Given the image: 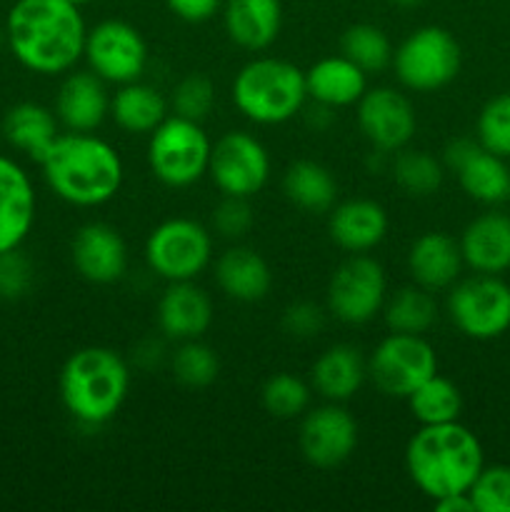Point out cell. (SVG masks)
Wrapping results in <instances>:
<instances>
[{
	"label": "cell",
	"instance_id": "6da1fadb",
	"mask_svg": "<svg viewBox=\"0 0 510 512\" xmlns=\"http://www.w3.org/2000/svg\"><path fill=\"white\" fill-rule=\"evenodd\" d=\"M85 20L70 0H15L5 18V43L23 68L63 75L85 50Z\"/></svg>",
	"mask_w": 510,
	"mask_h": 512
},
{
	"label": "cell",
	"instance_id": "7a4b0ae2",
	"mask_svg": "<svg viewBox=\"0 0 510 512\" xmlns=\"http://www.w3.org/2000/svg\"><path fill=\"white\" fill-rule=\"evenodd\" d=\"M48 188L75 208H98L120 193L125 170L118 150L93 133H60L40 158Z\"/></svg>",
	"mask_w": 510,
	"mask_h": 512
},
{
	"label": "cell",
	"instance_id": "3957f363",
	"mask_svg": "<svg viewBox=\"0 0 510 512\" xmlns=\"http://www.w3.org/2000/svg\"><path fill=\"white\" fill-rule=\"evenodd\" d=\"M405 468L415 488L433 500L468 493L485 468L483 445L458 420L420 425L405 448Z\"/></svg>",
	"mask_w": 510,
	"mask_h": 512
},
{
	"label": "cell",
	"instance_id": "277c9868",
	"mask_svg": "<svg viewBox=\"0 0 510 512\" xmlns=\"http://www.w3.org/2000/svg\"><path fill=\"white\" fill-rule=\"evenodd\" d=\"M58 385L70 418L98 428L123 408L130 390V368L115 350L90 345L65 360Z\"/></svg>",
	"mask_w": 510,
	"mask_h": 512
},
{
	"label": "cell",
	"instance_id": "5b68a950",
	"mask_svg": "<svg viewBox=\"0 0 510 512\" xmlns=\"http://www.w3.org/2000/svg\"><path fill=\"white\" fill-rule=\"evenodd\" d=\"M308 100L305 73L280 58H255L233 80V103L255 125H283Z\"/></svg>",
	"mask_w": 510,
	"mask_h": 512
},
{
	"label": "cell",
	"instance_id": "8992f818",
	"mask_svg": "<svg viewBox=\"0 0 510 512\" xmlns=\"http://www.w3.org/2000/svg\"><path fill=\"white\" fill-rule=\"evenodd\" d=\"M213 143L200 123L170 115L150 133L148 165L155 178L168 188H190L210 165Z\"/></svg>",
	"mask_w": 510,
	"mask_h": 512
},
{
	"label": "cell",
	"instance_id": "52a82bcc",
	"mask_svg": "<svg viewBox=\"0 0 510 512\" xmlns=\"http://www.w3.org/2000/svg\"><path fill=\"white\" fill-rule=\"evenodd\" d=\"M463 53L450 30L425 25L413 30L393 53V68L400 83L415 93H433L453 83L460 73Z\"/></svg>",
	"mask_w": 510,
	"mask_h": 512
},
{
	"label": "cell",
	"instance_id": "ba28073f",
	"mask_svg": "<svg viewBox=\"0 0 510 512\" xmlns=\"http://www.w3.org/2000/svg\"><path fill=\"white\" fill-rule=\"evenodd\" d=\"M213 258V235L190 218L163 220L145 240V263L168 283L195 280Z\"/></svg>",
	"mask_w": 510,
	"mask_h": 512
},
{
	"label": "cell",
	"instance_id": "9c48e42d",
	"mask_svg": "<svg viewBox=\"0 0 510 512\" xmlns=\"http://www.w3.org/2000/svg\"><path fill=\"white\" fill-rule=\"evenodd\" d=\"M448 313L455 328L468 338H500L510 328V285L485 273L460 280L448 295Z\"/></svg>",
	"mask_w": 510,
	"mask_h": 512
},
{
	"label": "cell",
	"instance_id": "30bf717a",
	"mask_svg": "<svg viewBox=\"0 0 510 512\" xmlns=\"http://www.w3.org/2000/svg\"><path fill=\"white\" fill-rule=\"evenodd\" d=\"M438 373V355L423 335L390 333L368 360V375L380 393L408 398L423 380Z\"/></svg>",
	"mask_w": 510,
	"mask_h": 512
},
{
	"label": "cell",
	"instance_id": "8fae6325",
	"mask_svg": "<svg viewBox=\"0 0 510 512\" xmlns=\"http://www.w3.org/2000/svg\"><path fill=\"white\" fill-rule=\"evenodd\" d=\"M388 280L383 265L368 253L350 255L328 283V310L345 325H365L383 313Z\"/></svg>",
	"mask_w": 510,
	"mask_h": 512
},
{
	"label": "cell",
	"instance_id": "7c38bea8",
	"mask_svg": "<svg viewBox=\"0 0 510 512\" xmlns=\"http://www.w3.org/2000/svg\"><path fill=\"white\" fill-rule=\"evenodd\" d=\"M208 175L223 195L253 198L270 178V155L255 135L230 130L213 145Z\"/></svg>",
	"mask_w": 510,
	"mask_h": 512
},
{
	"label": "cell",
	"instance_id": "4fadbf2b",
	"mask_svg": "<svg viewBox=\"0 0 510 512\" xmlns=\"http://www.w3.org/2000/svg\"><path fill=\"white\" fill-rule=\"evenodd\" d=\"M83 58L105 83L125 85L143 75L148 65V45L138 28L125 20H103L85 35Z\"/></svg>",
	"mask_w": 510,
	"mask_h": 512
},
{
	"label": "cell",
	"instance_id": "5bb4252c",
	"mask_svg": "<svg viewBox=\"0 0 510 512\" xmlns=\"http://www.w3.org/2000/svg\"><path fill=\"white\" fill-rule=\"evenodd\" d=\"M445 168L458 175L465 193L483 205H498L510 198V168L505 158L485 150L473 138H455L445 145Z\"/></svg>",
	"mask_w": 510,
	"mask_h": 512
},
{
	"label": "cell",
	"instance_id": "9a60e30c",
	"mask_svg": "<svg viewBox=\"0 0 510 512\" xmlns=\"http://www.w3.org/2000/svg\"><path fill=\"white\" fill-rule=\"evenodd\" d=\"M358 125L378 153H398L413 140L418 118L403 93L395 88H373L358 100Z\"/></svg>",
	"mask_w": 510,
	"mask_h": 512
},
{
	"label": "cell",
	"instance_id": "2e32d148",
	"mask_svg": "<svg viewBox=\"0 0 510 512\" xmlns=\"http://www.w3.org/2000/svg\"><path fill=\"white\" fill-rule=\"evenodd\" d=\"M300 453L313 468L333 470L353 455L358 445V423L338 403L305 413L300 423Z\"/></svg>",
	"mask_w": 510,
	"mask_h": 512
},
{
	"label": "cell",
	"instance_id": "e0dca14e",
	"mask_svg": "<svg viewBox=\"0 0 510 512\" xmlns=\"http://www.w3.org/2000/svg\"><path fill=\"white\" fill-rule=\"evenodd\" d=\"M70 258L80 278L95 285L118 283L128 268L125 240L108 223H88L75 233Z\"/></svg>",
	"mask_w": 510,
	"mask_h": 512
},
{
	"label": "cell",
	"instance_id": "ac0fdd59",
	"mask_svg": "<svg viewBox=\"0 0 510 512\" xmlns=\"http://www.w3.org/2000/svg\"><path fill=\"white\" fill-rule=\"evenodd\" d=\"M35 188L23 165L0 155V253L20 248L35 223Z\"/></svg>",
	"mask_w": 510,
	"mask_h": 512
},
{
	"label": "cell",
	"instance_id": "d6986e66",
	"mask_svg": "<svg viewBox=\"0 0 510 512\" xmlns=\"http://www.w3.org/2000/svg\"><path fill=\"white\" fill-rule=\"evenodd\" d=\"M110 115L105 80L93 70H75L65 75L55 95V118L73 133H93Z\"/></svg>",
	"mask_w": 510,
	"mask_h": 512
},
{
	"label": "cell",
	"instance_id": "ffe728a7",
	"mask_svg": "<svg viewBox=\"0 0 510 512\" xmlns=\"http://www.w3.org/2000/svg\"><path fill=\"white\" fill-rule=\"evenodd\" d=\"M328 233L333 243L345 253H368V250L378 248L388 235V213L375 200H345L330 210Z\"/></svg>",
	"mask_w": 510,
	"mask_h": 512
},
{
	"label": "cell",
	"instance_id": "44dd1931",
	"mask_svg": "<svg viewBox=\"0 0 510 512\" xmlns=\"http://www.w3.org/2000/svg\"><path fill=\"white\" fill-rule=\"evenodd\" d=\"M213 323V303L203 288L185 280L170 283L158 303L160 333L170 340H198Z\"/></svg>",
	"mask_w": 510,
	"mask_h": 512
},
{
	"label": "cell",
	"instance_id": "7402d4cb",
	"mask_svg": "<svg viewBox=\"0 0 510 512\" xmlns=\"http://www.w3.org/2000/svg\"><path fill=\"white\" fill-rule=\"evenodd\" d=\"M365 75L368 73L345 55H330L305 70V90L315 105H325L330 110L348 108V105H358V100L368 90Z\"/></svg>",
	"mask_w": 510,
	"mask_h": 512
},
{
	"label": "cell",
	"instance_id": "603a6c76",
	"mask_svg": "<svg viewBox=\"0 0 510 512\" xmlns=\"http://www.w3.org/2000/svg\"><path fill=\"white\" fill-rule=\"evenodd\" d=\"M463 263L475 273L500 275L510 268V218L503 213H483L463 230Z\"/></svg>",
	"mask_w": 510,
	"mask_h": 512
},
{
	"label": "cell",
	"instance_id": "cb8c5ba5",
	"mask_svg": "<svg viewBox=\"0 0 510 512\" xmlns=\"http://www.w3.org/2000/svg\"><path fill=\"white\" fill-rule=\"evenodd\" d=\"M225 33L243 50L270 48L283 25V3L280 0H225L223 8Z\"/></svg>",
	"mask_w": 510,
	"mask_h": 512
},
{
	"label": "cell",
	"instance_id": "d4e9b609",
	"mask_svg": "<svg viewBox=\"0 0 510 512\" xmlns=\"http://www.w3.org/2000/svg\"><path fill=\"white\" fill-rule=\"evenodd\" d=\"M408 270L415 285L430 290V293L453 288L463 270L460 243H455L445 233H423L410 245Z\"/></svg>",
	"mask_w": 510,
	"mask_h": 512
},
{
	"label": "cell",
	"instance_id": "484cf974",
	"mask_svg": "<svg viewBox=\"0 0 510 512\" xmlns=\"http://www.w3.org/2000/svg\"><path fill=\"white\" fill-rule=\"evenodd\" d=\"M215 280L228 298L238 303H258L273 288V273L265 258L255 250L235 245L215 263Z\"/></svg>",
	"mask_w": 510,
	"mask_h": 512
},
{
	"label": "cell",
	"instance_id": "4316f807",
	"mask_svg": "<svg viewBox=\"0 0 510 512\" xmlns=\"http://www.w3.org/2000/svg\"><path fill=\"white\" fill-rule=\"evenodd\" d=\"M313 388L330 403L350 400L368 378V363L358 348L348 343L330 345L313 363Z\"/></svg>",
	"mask_w": 510,
	"mask_h": 512
},
{
	"label": "cell",
	"instance_id": "83f0119b",
	"mask_svg": "<svg viewBox=\"0 0 510 512\" xmlns=\"http://www.w3.org/2000/svg\"><path fill=\"white\" fill-rule=\"evenodd\" d=\"M58 118L38 103H18L5 113L3 138L10 148L20 150L30 160L40 163L50 145L58 138Z\"/></svg>",
	"mask_w": 510,
	"mask_h": 512
},
{
	"label": "cell",
	"instance_id": "f1b7e54d",
	"mask_svg": "<svg viewBox=\"0 0 510 512\" xmlns=\"http://www.w3.org/2000/svg\"><path fill=\"white\" fill-rule=\"evenodd\" d=\"M110 115L125 133L145 135L153 133L168 118V103L153 85L133 80L120 85L118 93L110 98Z\"/></svg>",
	"mask_w": 510,
	"mask_h": 512
},
{
	"label": "cell",
	"instance_id": "f546056e",
	"mask_svg": "<svg viewBox=\"0 0 510 512\" xmlns=\"http://www.w3.org/2000/svg\"><path fill=\"white\" fill-rule=\"evenodd\" d=\"M285 198L308 213H328L338 200V183L325 165L298 160L283 175Z\"/></svg>",
	"mask_w": 510,
	"mask_h": 512
},
{
	"label": "cell",
	"instance_id": "4dcf8cb0",
	"mask_svg": "<svg viewBox=\"0 0 510 512\" xmlns=\"http://www.w3.org/2000/svg\"><path fill=\"white\" fill-rule=\"evenodd\" d=\"M383 315L390 333L423 335L433 328L435 318H438V305H435L430 290L420 288V285H408L385 298Z\"/></svg>",
	"mask_w": 510,
	"mask_h": 512
},
{
	"label": "cell",
	"instance_id": "1f68e13d",
	"mask_svg": "<svg viewBox=\"0 0 510 512\" xmlns=\"http://www.w3.org/2000/svg\"><path fill=\"white\" fill-rule=\"evenodd\" d=\"M405 400H408L410 413L420 425L453 423L463 410V395H460L458 385L438 373L423 380Z\"/></svg>",
	"mask_w": 510,
	"mask_h": 512
},
{
	"label": "cell",
	"instance_id": "d6a6232c",
	"mask_svg": "<svg viewBox=\"0 0 510 512\" xmlns=\"http://www.w3.org/2000/svg\"><path fill=\"white\" fill-rule=\"evenodd\" d=\"M340 48L348 60H353L365 73H378L393 63L390 38L373 23H355L343 33Z\"/></svg>",
	"mask_w": 510,
	"mask_h": 512
},
{
	"label": "cell",
	"instance_id": "836d02e7",
	"mask_svg": "<svg viewBox=\"0 0 510 512\" xmlns=\"http://www.w3.org/2000/svg\"><path fill=\"white\" fill-rule=\"evenodd\" d=\"M443 163L425 150H398L393 163V178L405 193L428 198L443 183Z\"/></svg>",
	"mask_w": 510,
	"mask_h": 512
},
{
	"label": "cell",
	"instance_id": "e575fe53",
	"mask_svg": "<svg viewBox=\"0 0 510 512\" xmlns=\"http://www.w3.org/2000/svg\"><path fill=\"white\" fill-rule=\"evenodd\" d=\"M220 373L218 355L198 340H183L173 355V375L185 388H208Z\"/></svg>",
	"mask_w": 510,
	"mask_h": 512
},
{
	"label": "cell",
	"instance_id": "d590c367",
	"mask_svg": "<svg viewBox=\"0 0 510 512\" xmlns=\"http://www.w3.org/2000/svg\"><path fill=\"white\" fill-rule=\"evenodd\" d=\"M263 408L278 420H293L308 410L310 388L290 373H275L263 385Z\"/></svg>",
	"mask_w": 510,
	"mask_h": 512
},
{
	"label": "cell",
	"instance_id": "8d00e7d4",
	"mask_svg": "<svg viewBox=\"0 0 510 512\" xmlns=\"http://www.w3.org/2000/svg\"><path fill=\"white\" fill-rule=\"evenodd\" d=\"M478 143L500 158H510V93H500L478 115Z\"/></svg>",
	"mask_w": 510,
	"mask_h": 512
},
{
	"label": "cell",
	"instance_id": "74e56055",
	"mask_svg": "<svg viewBox=\"0 0 510 512\" xmlns=\"http://www.w3.org/2000/svg\"><path fill=\"white\" fill-rule=\"evenodd\" d=\"M170 105H173V115L195 120V123H203L215 105V85L210 83V78H205V75L200 73L185 75V78L175 85Z\"/></svg>",
	"mask_w": 510,
	"mask_h": 512
},
{
	"label": "cell",
	"instance_id": "f35d334b",
	"mask_svg": "<svg viewBox=\"0 0 510 512\" xmlns=\"http://www.w3.org/2000/svg\"><path fill=\"white\" fill-rule=\"evenodd\" d=\"M475 512H510V468L490 465L480 470L468 490Z\"/></svg>",
	"mask_w": 510,
	"mask_h": 512
},
{
	"label": "cell",
	"instance_id": "ab89813d",
	"mask_svg": "<svg viewBox=\"0 0 510 512\" xmlns=\"http://www.w3.org/2000/svg\"><path fill=\"white\" fill-rule=\"evenodd\" d=\"M35 280L33 263L20 248L0 253V300H20L30 293Z\"/></svg>",
	"mask_w": 510,
	"mask_h": 512
},
{
	"label": "cell",
	"instance_id": "60d3db41",
	"mask_svg": "<svg viewBox=\"0 0 510 512\" xmlns=\"http://www.w3.org/2000/svg\"><path fill=\"white\" fill-rule=\"evenodd\" d=\"M250 198H233L223 195L218 208L213 210V228L223 238H243L253 228V208L248 203Z\"/></svg>",
	"mask_w": 510,
	"mask_h": 512
},
{
	"label": "cell",
	"instance_id": "b9f144b4",
	"mask_svg": "<svg viewBox=\"0 0 510 512\" xmlns=\"http://www.w3.org/2000/svg\"><path fill=\"white\" fill-rule=\"evenodd\" d=\"M325 315L323 310L315 303H308V300H300V303H293L285 308L283 313V328L285 333L293 335L298 340L315 338V335L323 330Z\"/></svg>",
	"mask_w": 510,
	"mask_h": 512
},
{
	"label": "cell",
	"instance_id": "7bdbcfd3",
	"mask_svg": "<svg viewBox=\"0 0 510 512\" xmlns=\"http://www.w3.org/2000/svg\"><path fill=\"white\" fill-rule=\"evenodd\" d=\"M170 13L185 23H205L220 10L223 0H165Z\"/></svg>",
	"mask_w": 510,
	"mask_h": 512
},
{
	"label": "cell",
	"instance_id": "ee69618b",
	"mask_svg": "<svg viewBox=\"0 0 510 512\" xmlns=\"http://www.w3.org/2000/svg\"><path fill=\"white\" fill-rule=\"evenodd\" d=\"M433 508L438 512H475V505L468 493H455L433 500Z\"/></svg>",
	"mask_w": 510,
	"mask_h": 512
},
{
	"label": "cell",
	"instance_id": "f6af8a7d",
	"mask_svg": "<svg viewBox=\"0 0 510 512\" xmlns=\"http://www.w3.org/2000/svg\"><path fill=\"white\" fill-rule=\"evenodd\" d=\"M160 355H163V345H160L158 340H143V343L138 345L135 360H138V365H143V368H150L153 363H158Z\"/></svg>",
	"mask_w": 510,
	"mask_h": 512
},
{
	"label": "cell",
	"instance_id": "bcb514c9",
	"mask_svg": "<svg viewBox=\"0 0 510 512\" xmlns=\"http://www.w3.org/2000/svg\"><path fill=\"white\" fill-rule=\"evenodd\" d=\"M393 5H398V8H418V5H423L425 0H390Z\"/></svg>",
	"mask_w": 510,
	"mask_h": 512
},
{
	"label": "cell",
	"instance_id": "7dc6e473",
	"mask_svg": "<svg viewBox=\"0 0 510 512\" xmlns=\"http://www.w3.org/2000/svg\"><path fill=\"white\" fill-rule=\"evenodd\" d=\"M70 3H75V5H85V3H90V0H70Z\"/></svg>",
	"mask_w": 510,
	"mask_h": 512
}]
</instances>
